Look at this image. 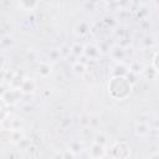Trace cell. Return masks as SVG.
<instances>
[{
	"label": "cell",
	"mask_w": 159,
	"mask_h": 159,
	"mask_svg": "<svg viewBox=\"0 0 159 159\" xmlns=\"http://www.w3.org/2000/svg\"><path fill=\"white\" fill-rule=\"evenodd\" d=\"M133 91V83L127 76H113L108 82V94L112 99L124 101Z\"/></svg>",
	"instance_id": "1"
},
{
	"label": "cell",
	"mask_w": 159,
	"mask_h": 159,
	"mask_svg": "<svg viewBox=\"0 0 159 159\" xmlns=\"http://www.w3.org/2000/svg\"><path fill=\"white\" fill-rule=\"evenodd\" d=\"M24 138L21 129H11L2 127L0 129V142L4 144H17Z\"/></svg>",
	"instance_id": "2"
},
{
	"label": "cell",
	"mask_w": 159,
	"mask_h": 159,
	"mask_svg": "<svg viewBox=\"0 0 159 159\" xmlns=\"http://www.w3.org/2000/svg\"><path fill=\"white\" fill-rule=\"evenodd\" d=\"M107 154L116 159H124L130 155V148L125 142H116L108 148Z\"/></svg>",
	"instance_id": "3"
},
{
	"label": "cell",
	"mask_w": 159,
	"mask_h": 159,
	"mask_svg": "<svg viewBox=\"0 0 159 159\" xmlns=\"http://www.w3.org/2000/svg\"><path fill=\"white\" fill-rule=\"evenodd\" d=\"M107 155V147L98 144L96 142H93L91 144V147L88 148V157L93 158V159H101L104 158Z\"/></svg>",
	"instance_id": "4"
},
{
	"label": "cell",
	"mask_w": 159,
	"mask_h": 159,
	"mask_svg": "<svg viewBox=\"0 0 159 159\" xmlns=\"http://www.w3.org/2000/svg\"><path fill=\"white\" fill-rule=\"evenodd\" d=\"M21 97V92L20 89H16V88H9V89H5V92L2 93V98L4 101L9 104V106H12L15 104Z\"/></svg>",
	"instance_id": "5"
},
{
	"label": "cell",
	"mask_w": 159,
	"mask_h": 159,
	"mask_svg": "<svg viewBox=\"0 0 159 159\" xmlns=\"http://www.w3.org/2000/svg\"><path fill=\"white\" fill-rule=\"evenodd\" d=\"M36 82L32 78H24L21 86H20V92L21 94H34L36 92Z\"/></svg>",
	"instance_id": "6"
},
{
	"label": "cell",
	"mask_w": 159,
	"mask_h": 159,
	"mask_svg": "<svg viewBox=\"0 0 159 159\" xmlns=\"http://www.w3.org/2000/svg\"><path fill=\"white\" fill-rule=\"evenodd\" d=\"M99 53H101L99 47L93 43H88V45L83 46V56H86L89 60H97Z\"/></svg>",
	"instance_id": "7"
},
{
	"label": "cell",
	"mask_w": 159,
	"mask_h": 159,
	"mask_svg": "<svg viewBox=\"0 0 159 159\" xmlns=\"http://www.w3.org/2000/svg\"><path fill=\"white\" fill-rule=\"evenodd\" d=\"M17 6L22 11H34L39 6V0H17Z\"/></svg>",
	"instance_id": "8"
},
{
	"label": "cell",
	"mask_w": 159,
	"mask_h": 159,
	"mask_svg": "<svg viewBox=\"0 0 159 159\" xmlns=\"http://www.w3.org/2000/svg\"><path fill=\"white\" fill-rule=\"evenodd\" d=\"M2 122H7V125H4L6 128H11V129H22V119L19 117H10V114L2 120Z\"/></svg>",
	"instance_id": "9"
},
{
	"label": "cell",
	"mask_w": 159,
	"mask_h": 159,
	"mask_svg": "<svg viewBox=\"0 0 159 159\" xmlns=\"http://www.w3.org/2000/svg\"><path fill=\"white\" fill-rule=\"evenodd\" d=\"M37 73L41 76V77H43V78H46V77H48L51 73H52V66L48 63V62H39V65H37Z\"/></svg>",
	"instance_id": "10"
},
{
	"label": "cell",
	"mask_w": 159,
	"mask_h": 159,
	"mask_svg": "<svg viewBox=\"0 0 159 159\" xmlns=\"http://www.w3.org/2000/svg\"><path fill=\"white\" fill-rule=\"evenodd\" d=\"M109 55H111V57H112L113 60L120 61V60L124 57L125 51H124V48H123L122 46H114V47H112V48L109 50Z\"/></svg>",
	"instance_id": "11"
},
{
	"label": "cell",
	"mask_w": 159,
	"mask_h": 159,
	"mask_svg": "<svg viewBox=\"0 0 159 159\" xmlns=\"http://www.w3.org/2000/svg\"><path fill=\"white\" fill-rule=\"evenodd\" d=\"M89 31V25L87 21H80L77 22V25L75 26V32L78 36H84L87 32Z\"/></svg>",
	"instance_id": "12"
},
{
	"label": "cell",
	"mask_w": 159,
	"mask_h": 159,
	"mask_svg": "<svg viewBox=\"0 0 159 159\" xmlns=\"http://www.w3.org/2000/svg\"><path fill=\"white\" fill-rule=\"evenodd\" d=\"M24 78H25V77H22L20 73H14V75L10 77V80H9V86H10L11 88L19 89L20 86H21V83H22V81H24Z\"/></svg>",
	"instance_id": "13"
},
{
	"label": "cell",
	"mask_w": 159,
	"mask_h": 159,
	"mask_svg": "<svg viewBox=\"0 0 159 159\" xmlns=\"http://www.w3.org/2000/svg\"><path fill=\"white\" fill-rule=\"evenodd\" d=\"M9 104L4 101L2 96H0V123H2V120L10 114L9 113Z\"/></svg>",
	"instance_id": "14"
},
{
	"label": "cell",
	"mask_w": 159,
	"mask_h": 159,
	"mask_svg": "<svg viewBox=\"0 0 159 159\" xmlns=\"http://www.w3.org/2000/svg\"><path fill=\"white\" fill-rule=\"evenodd\" d=\"M143 75H144L147 78H149V80H155L157 76H158V70L154 68L152 65H149V66L144 67V70H143Z\"/></svg>",
	"instance_id": "15"
},
{
	"label": "cell",
	"mask_w": 159,
	"mask_h": 159,
	"mask_svg": "<svg viewBox=\"0 0 159 159\" xmlns=\"http://www.w3.org/2000/svg\"><path fill=\"white\" fill-rule=\"evenodd\" d=\"M135 129H137V134L140 135V137H145L149 133V130H150L149 125L147 123H143V122H138Z\"/></svg>",
	"instance_id": "16"
},
{
	"label": "cell",
	"mask_w": 159,
	"mask_h": 159,
	"mask_svg": "<svg viewBox=\"0 0 159 159\" xmlns=\"http://www.w3.org/2000/svg\"><path fill=\"white\" fill-rule=\"evenodd\" d=\"M72 71H73L76 75L82 76V75L86 73L87 68H86L84 63H82V62H76V63H73V66H72Z\"/></svg>",
	"instance_id": "17"
},
{
	"label": "cell",
	"mask_w": 159,
	"mask_h": 159,
	"mask_svg": "<svg viewBox=\"0 0 159 159\" xmlns=\"http://www.w3.org/2000/svg\"><path fill=\"white\" fill-rule=\"evenodd\" d=\"M94 142L98 143V144H102V145L107 147V144H108V137L104 133H97L94 135Z\"/></svg>",
	"instance_id": "18"
},
{
	"label": "cell",
	"mask_w": 159,
	"mask_h": 159,
	"mask_svg": "<svg viewBox=\"0 0 159 159\" xmlns=\"http://www.w3.org/2000/svg\"><path fill=\"white\" fill-rule=\"evenodd\" d=\"M71 52H72L75 56H77V57L83 56V46L80 45V43H75V45H72V47H71Z\"/></svg>",
	"instance_id": "19"
},
{
	"label": "cell",
	"mask_w": 159,
	"mask_h": 159,
	"mask_svg": "<svg viewBox=\"0 0 159 159\" xmlns=\"http://www.w3.org/2000/svg\"><path fill=\"white\" fill-rule=\"evenodd\" d=\"M72 153H75L76 155L81 152V144H80V142H72L71 144H70V148H68Z\"/></svg>",
	"instance_id": "20"
},
{
	"label": "cell",
	"mask_w": 159,
	"mask_h": 159,
	"mask_svg": "<svg viewBox=\"0 0 159 159\" xmlns=\"http://www.w3.org/2000/svg\"><path fill=\"white\" fill-rule=\"evenodd\" d=\"M157 57H158V52L155 51V52H154V55H153V58H152V63H150V65H152L154 68H157V70H158V66H157Z\"/></svg>",
	"instance_id": "21"
},
{
	"label": "cell",
	"mask_w": 159,
	"mask_h": 159,
	"mask_svg": "<svg viewBox=\"0 0 159 159\" xmlns=\"http://www.w3.org/2000/svg\"><path fill=\"white\" fill-rule=\"evenodd\" d=\"M108 1H114V0H108Z\"/></svg>",
	"instance_id": "22"
}]
</instances>
